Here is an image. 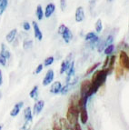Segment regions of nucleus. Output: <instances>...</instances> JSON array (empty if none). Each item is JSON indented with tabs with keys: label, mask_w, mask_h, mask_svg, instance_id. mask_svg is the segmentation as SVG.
<instances>
[{
	"label": "nucleus",
	"mask_w": 129,
	"mask_h": 130,
	"mask_svg": "<svg viewBox=\"0 0 129 130\" xmlns=\"http://www.w3.org/2000/svg\"><path fill=\"white\" fill-rule=\"evenodd\" d=\"M112 69L106 67V68H102L101 70H97V71H95L94 73L92 79H91V87L89 89V91L87 92V94H86L87 98H89L95 93H96L99 87L105 84L106 77L112 73Z\"/></svg>",
	"instance_id": "obj_1"
},
{
	"label": "nucleus",
	"mask_w": 129,
	"mask_h": 130,
	"mask_svg": "<svg viewBox=\"0 0 129 130\" xmlns=\"http://www.w3.org/2000/svg\"><path fill=\"white\" fill-rule=\"evenodd\" d=\"M119 64L122 67L129 70V56L125 51H121L119 54Z\"/></svg>",
	"instance_id": "obj_2"
},
{
	"label": "nucleus",
	"mask_w": 129,
	"mask_h": 130,
	"mask_svg": "<svg viewBox=\"0 0 129 130\" xmlns=\"http://www.w3.org/2000/svg\"><path fill=\"white\" fill-rule=\"evenodd\" d=\"M85 10L83 7H78L77 8L75 9V22L80 23V22L84 21L85 19Z\"/></svg>",
	"instance_id": "obj_3"
},
{
	"label": "nucleus",
	"mask_w": 129,
	"mask_h": 130,
	"mask_svg": "<svg viewBox=\"0 0 129 130\" xmlns=\"http://www.w3.org/2000/svg\"><path fill=\"white\" fill-rule=\"evenodd\" d=\"M54 76H55L54 71L52 69H49L46 72V74H45V77H44V79H43V82H42L44 87H46V86H48V85H50L53 82V80H54Z\"/></svg>",
	"instance_id": "obj_4"
},
{
	"label": "nucleus",
	"mask_w": 129,
	"mask_h": 130,
	"mask_svg": "<svg viewBox=\"0 0 129 130\" xmlns=\"http://www.w3.org/2000/svg\"><path fill=\"white\" fill-rule=\"evenodd\" d=\"M32 26H33V30H34L35 37H36L37 40L41 41V40L43 39V33H42V31H41L38 24H37L36 21H33L32 22Z\"/></svg>",
	"instance_id": "obj_5"
},
{
	"label": "nucleus",
	"mask_w": 129,
	"mask_h": 130,
	"mask_svg": "<svg viewBox=\"0 0 129 130\" xmlns=\"http://www.w3.org/2000/svg\"><path fill=\"white\" fill-rule=\"evenodd\" d=\"M72 54H69L67 56V57L66 58V60H64L61 64V67H60V74H64V72H67V68L69 67L70 64L72 62Z\"/></svg>",
	"instance_id": "obj_6"
},
{
	"label": "nucleus",
	"mask_w": 129,
	"mask_h": 130,
	"mask_svg": "<svg viewBox=\"0 0 129 130\" xmlns=\"http://www.w3.org/2000/svg\"><path fill=\"white\" fill-rule=\"evenodd\" d=\"M91 87V81L89 80H84L81 83V87H80V91H81V95H86L89 89ZM87 98V96H86Z\"/></svg>",
	"instance_id": "obj_7"
},
{
	"label": "nucleus",
	"mask_w": 129,
	"mask_h": 130,
	"mask_svg": "<svg viewBox=\"0 0 129 130\" xmlns=\"http://www.w3.org/2000/svg\"><path fill=\"white\" fill-rule=\"evenodd\" d=\"M55 10H56V5L54 3H49L45 8V18H49L53 14H54Z\"/></svg>",
	"instance_id": "obj_8"
},
{
	"label": "nucleus",
	"mask_w": 129,
	"mask_h": 130,
	"mask_svg": "<svg viewBox=\"0 0 129 130\" xmlns=\"http://www.w3.org/2000/svg\"><path fill=\"white\" fill-rule=\"evenodd\" d=\"M61 37H62L63 40L64 41V43H70V41L72 40V38H73V35H72L71 31H70V29H69L68 27H66V29L64 30V32L62 33V35H61Z\"/></svg>",
	"instance_id": "obj_9"
},
{
	"label": "nucleus",
	"mask_w": 129,
	"mask_h": 130,
	"mask_svg": "<svg viewBox=\"0 0 129 130\" xmlns=\"http://www.w3.org/2000/svg\"><path fill=\"white\" fill-rule=\"evenodd\" d=\"M17 28H14V29H12L11 31H9V32L7 33V35L6 36L7 42L9 44L13 43L15 40V38H17Z\"/></svg>",
	"instance_id": "obj_10"
},
{
	"label": "nucleus",
	"mask_w": 129,
	"mask_h": 130,
	"mask_svg": "<svg viewBox=\"0 0 129 130\" xmlns=\"http://www.w3.org/2000/svg\"><path fill=\"white\" fill-rule=\"evenodd\" d=\"M44 106H45V102L43 100H40V101H37L34 106V109H33V114L34 115H38L39 113L42 111V109L44 108Z\"/></svg>",
	"instance_id": "obj_11"
},
{
	"label": "nucleus",
	"mask_w": 129,
	"mask_h": 130,
	"mask_svg": "<svg viewBox=\"0 0 129 130\" xmlns=\"http://www.w3.org/2000/svg\"><path fill=\"white\" fill-rule=\"evenodd\" d=\"M61 89H62V85L59 81H56L54 84L51 86V88H50V92L52 94H55V95H57V94L60 93Z\"/></svg>",
	"instance_id": "obj_12"
},
{
	"label": "nucleus",
	"mask_w": 129,
	"mask_h": 130,
	"mask_svg": "<svg viewBox=\"0 0 129 130\" xmlns=\"http://www.w3.org/2000/svg\"><path fill=\"white\" fill-rule=\"evenodd\" d=\"M67 120L68 121V123L70 124V125H75V124L77 123L78 117L77 116H75V114H73V113H71L70 111H67Z\"/></svg>",
	"instance_id": "obj_13"
},
{
	"label": "nucleus",
	"mask_w": 129,
	"mask_h": 130,
	"mask_svg": "<svg viewBox=\"0 0 129 130\" xmlns=\"http://www.w3.org/2000/svg\"><path fill=\"white\" fill-rule=\"evenodd\" d=\"M80 119L83 124H86V122L88 120V114H87V110H86V106L80 108Z\"/></svg>",
	"instance_id": "obj_14"
},
{
	"label": "nucleus",
	"mask_w": 129,
	"mask_h": 130,
	"mask_svg": "<svg viewBox=\"0 0 129 130\" xmlns=\"http://www.w3.org/2000/svg\"><path fill=\"white\" fill-rule=\"evenodd\" d=\"M23 105H24V103L23 102H19V103H17V104H15V106H14V108L12 109V111L10 112L11 117H17V116L19 114V112H20V110H21Z\"/></svg>",
	"instance_id": "obj_15"
},
{
	"label": "nucleus",
	"mask_w": 129,
	"mask_h": 130,
	"mask_svg": "<svg viewBox=\"0 0 129 130\" xmlns=\"http://www.w3.org/2000/svg\"><path fill=\"white\" fill-rule=\"evenodd\" d=\"M36 15H37V20H39V21H41V20L45 18V12H44L43 7H42L41 5H38L37 7V9H36Z\"/></svg>",
	"instance_id": "obj_16"
},
{
	"label": "nucleus",
	"mask_w": 129,
	"mask_h": 130,
	"mask_svg": "<svg viewBox=\"0 0 129 130\" xmlns=\"http://www.w3.org/2000/svg\"><path fill=\"white\" fill-rule=\"evenodd\" d=\"M0 54L2 55V56H4L7 59H9V57H10V56H11L10 51H9L8 48L7 47V46H6L5 44L1 45V51H0Z\"/></svg>",
	"instance_id": "obj_17"
},
{
	"label": "nucleus",
	"mask_w": 129,
	"mask_h": 130,
	"mask_svg": "<svg viewBox=\"0 0 129 130\" xmlns=\"http://www.w3.org/2000/svg\"><path fill=\"white\" fill-rule=\"evenodd\" d=\"M75 62L72 61L66 73H67V76H68V77H72L73 76H75Z\"/></svg>",
	"instance_id": "obj_18"
},
{
	"label": "nucleus",
	"mask_w": 129,
	"mask_h": 130,
	"mask_svg": "<svg viewBox=\"0 0 129 130\" xmlns=\"http://www.w3.org/2000/svg\"><path fill=\"white\" fill-rule=\"evenodd\" d=\"M60 124L64 130H74V128L72 127L71 125L68 123V121H67V119H64V118H61Z\"/></svg>",
	"instance_id": "obj_19"
},
{
	"label": "nucleus",
	"mask_w": 129,
	"mask_h": 130,
	"mask_svg": "<svg viewBox=\"0 0 129 130\" xmlns=\"http://www.w3.org/2000/svg\"><path fill=\"white\" fill-rule=\"evenodd\" d=\"M24 116L26 118V122H31L32 121V111H31L30 107H26L24 111Z\"/></svg>",
	"instance_id": "obj_20"
},
{
	"label": "nucleus",
	"mask_w": 129,
	"mask_h": 130,
	"mask_svg": "<svg viewBox=\"0 0 129 130\" xmlns=\"http://www.w3.org/2000/svg\"><path fill=\"white\" fill-rule=\"evenodd\" d=\"M124 76V67H122L121 66L116 67V79L119 80L121 76Z\"/></svg>",
	"instance_id": "obj_21"
},
{
	"label": "nucleus",
	"mask_w": 129,
	"mask_h": 130,
	"mask_svg": "<svg viewBox=\"0 0 129 130\" xmlns=\"http://www.w3.org/2000/svg\"><path fill=\"white\" fill-rule=\"evenodd\" d=\"M8 6V0H0V17L5 12Z\"/></svg>",
	"instance_id": "obj_22"
},
{
	"label": "nucleus",
	"mask_w": 129,
	"mask_h": 130,
	"mask_svg": "<svg viewBox=\"0 0 129 130\" xmlns=\"http://www.w3.org/2000/svg\"><path fill=\"white\" fill-rule=\"evenodd\" d=\"M33 47V40L31 39H26L23 42V48L25 50H29Z\"/></svg>",
	"instance_id": "obj_23"
},
{
	"label": "nucleus",
	"mask_w": 129,
	"mask_h": 130,
	"mask_svg": "<svg viewBox=\"0 0 129 130\" xmlns=\"http://www.w3.org/2000/svg\"><path fill=\"white\" fill-rule=\"evenodd\" d=\"M95 28L96 33H101L102 31H103V22H102V20L100 19V18L97 19L96 22H95Z\"/></svg>",
	"instance_id": "obj_24"
},
{
	"label": "nucleus",
	"mask_w": 129,
	"mask_h": 130,
	"mask_svg": "<svg viewBox=\"0 0 129 130\" xmlns=\"http://www.w3.org/2000/svg\"><path fill=\"white\" fill-rule=\"evenodd\" d=\"M114 50H115V46L113 45V44H110V45H108V46H106L105 47L104 53H105L106 56H109V55H111L113 52H114Z\"/></svg>",
	"instance_id": "obj_25"
},
{
	"label": "nucleus",
	"mask_w": 129,
	"mask_h": 130,
	"mask_svg": "<svg viewBox=\"0 0 129 130\" xmlns=\"http://www.w3.org/2000/svg\"><path fill=\"white\" fill-rule=\"evenodd\" d=\"M100 66V62H97V63H95L94 65H92L90 67H89L88 69H87V71L86 72V76H88V75L92 74V73H94V71H95V69H96L97 67Z\"/></svg>",
	"instance_id": "obj_26"
},
{
	"label": "nucleus",
	"mask_w": 129,
	"mask_h": 130,
	"mask_svg": "<svg viewBox=\"0 0 129 130\" xmlns=\"http://www.w3.org/2000/svg\"><path fill=\"white\" fill-rule=\"evenodd\" d=\"M29 95H30L31 98H34V99L37 98V96H38V87L37 86L33 87V89L30 91V93H29Z\"/></svg>",
	"instance_id": "obj_27"
},
{
	"label": "nucleus",
	"mask_w": 129,
	"mask_h": 130,
	"mask_svg": "<svg viewBox=\"0 0 129 130\" xmlns=\"http://www.w3.org/2000/svg\"><path fill=\"white\" fill-rule=\"evenodd\" d=\"M105 41H100V39H99V41L97 42L96 44V48H97V51H98L99 53H101L102 51H104V49H105Z\"/></svg>",
	"instance_id": "obj_28"
},
{
	"label": "nucleus",
	"mask_w": 129,
	"mask_h": 130,
	"mask_svg": "<svg viewBox=\"0 0 129 130\" xmlns=\"http://www.w3.org/2000/svg\"><path fill=\"white\" fill-rule=\"evenodd\" d=\"M54 61H55L54 56H48V57H46V58L45 59V61H44V66H45V67H50L52 64L54 63Z\"/></svg>",
	"instance_id": "obj_29"
},
{
	"label": "nucleus",
	"mask_w": 129,
	"mask_h": 130,
	"mask_svg": "<svg viewBox=\"0 0 129 130\" xmlns=\"http://www.w3.org/2000/svg\"><path fill=\"white\" fill-rule=\"evenodd\" d=\"M96 37V34H95V32H88L86 33V36H85V40L86 41H91L93 38H95V37Z\"/></svg>",
	"instance_id": "obj_30"
},
{
	"label": "nucleus",
	"mask_w": 129,
	"mask_h": 130,
	"mask_svg": "<svg viewBox=\"0 0 129 130\" xmlns=\"http://www.w3.org/2000/svg\"><path fill=\"white\" fill-rule=\"evenodd\" d=\"M116 56L113 55V56H110V59H109V64H108V68L110 69H114V66H115V63H116Z\"/></svg>",
	"instance_id": "obj_31"
},
{
	"label": "nucleus",
	"mask_w": 129,
	"mask_h": 130,
	"mask_svg": "<svg viewBox=\"0 0 129 130\" xmlns=\"http://www.w3.org/2000/svg\"><path fill=\"white\" fill-rule=\"evenodd\" d=\"M72 86L69 83H67L64 87H62V89H61V91H60V93L62 94V95H66V94H67V92L70 90V87H71Z\"/></svg>",
	"instance_id": "obj_32"
},
{
	"label": "nucleus",
	"mask_w": 129,
	"mask_h": 130,
	"mask_svg": "<svg viewBox=\"0 0 129 130\" xmlns=\"http://www.w3.org/2000/svg\"><path fill=\"white\" fill-rule=\"evenodd\" d=\"M105 46H108V45H110V44H113V42H114V36L109 35L106 38H105Z\"/></svg>",
	"instance_id": "obj_33"
},
{
	"label": "nucleus",
	"mask_w": 129,
	"mask_h": 130,
	"mask_svg": "<svg viewBox=\"0 0 129 130\" xmlns=\"http://www.w3.org/2000/svg\"><path fill=\"white\" fill-rule=\"evenodd\" d=\"M23 29L25 31H29L31 29V24L30 23H28V22H24L23 23Z\"/></svg>",
	"instance_id": "obj_34"
},
{
	"label": "nucleus",
	"mask_w": 129,
	"mask_h": 130,
	"mask_svg": "<svg viewBox=\"0 0 129 130\" xmlns=\"http://www.w3.org/2000/svg\"><path fill=\"white\" fill-rule=\"evenodd\" d=\"M7 59L4 56H2V55L0 54V65L3 66V67H5V66L7 65Z\"/></svg>",
	"instance_id": "obj_35"
},
{
	"label": "nucleus",
	"mask_w": 129,
	"mask_h": 130,
	"mask_svg": "<svg viewBox=\"0 0 129 130\" xmlns=\"http://www.w3.org/2000/svg\"><path fill=\"white\" fill-rule=\"evenodd\" d=\"M67 0H60V8L62 11H64V9L67 8Z\"/></svg>",
	"instance_id": "obj_36"
},
{
	"label": "nucleus",
	"mask_w": 129,
	"mask_h": 130,
	"mask_svg": "<svg viewBox=\"0 0 129 130\" xmlns=\"http://www.w3.org/2000/svg\"><path fill=\"white\" fill-rule=\"evenodd\" d=\"M43 67H44V66L42 65V64H39L37 68H36V70H35V74L37 75V74H39V73H41V71L43 70Z\"/></svg>",
	"instance_id": "obj_37"
},
{
	"label": "nucleus",
	"mask_w": 129,
	"mask_h": 130,
	"mask_svg": "<svg viewBox=\"0 0 129 130\" xmlns=\"http://www.w3.org/2000/svg\"><path fill=\"white\" fill-rule=\"evenodd\" d=\"M109 59H110V56H106L105 59V62L103 64V68H106L108 67V64H109Z\"/></svg>",
	"instance_id": "obj_38"
},
{
	"label": "nucleus",
	"mask_w": 129,
	"mask_h": 130,
	"mask_svg": "<svg viewBox=\"0 0 129 130\" xmlns=\"http://www.w3.org/2000/svg\"><path fill=\"white\" fill-rule=\"evenodd\" d=\"M74 130H82L81 126L78 124V122L76 124H75V126H74Z\"/></svg>",
	"instance_id": "obj_39"
},
{
	"label": "nucleus",
	"mask_w": 129,
	"mask_h": 130,
	"mask_svg": "<svg viewBox=\"0 0 129 130\" xmlns=\"http://www.w3.org/2000/svg\"><path fill=\"white\" fill-rule=\"evenodd\" d=\"M53 130H62V128L58 126L56 123H55L54 124V126H53Z\"/></svg>",
	"instance_id": "obj_40"
},
{
	"label": "nucleus",
	"mask_w": 129,
	"mask_h": 130,
	"mask_svg": "<svg viewBox=\"0 0 129 130\" xmlns=\"http://www.w3.org/2000/svg\"><path fill=\"white\" fill-rule=\"evenodd\" d=\"M3 84V75H2V70L0 69V87Z\"/></svg>",
	"instance_id": "obj_41"
},
{
	"label": "nucleus",
	"mask_w": 129,
	"mask_h": 130,
	"mask_svg": "<svg viewBox=\"0 0 129 130\" xmlns=\"http://www.w3.org/2000/svg\"><path fill=\"white\" fill-rule=\"evenodd\" d=\"M87 130H95V129L93 128V126H91V125H88V126H87Z\"/></svg>",
	"instance_id": "obj_42"
},
{
	"label": "nucleus",
	"mask_w": 129,
	"mask_h": 130,
	"mask_svg": "<svg viewBox=\"0 0 129 130\" xmlns=\"http://www.w3.org/2000/svg\"><path fill=\"white\" fill-rule=\"evenodd\" d=\"M114 0H107V2H109V3H111V2H113Z\"/></svg>",
	"instance_id": "obj_43"
},
{
	"label": "nucleus",
	"mask_w": 129,
	"mask_h": 130,
	"mask_svg": "<svg viewBox=\"0 0 129 130\" xmlns=\"http://www.w3.org/2000/svg\"><path fill=\"white\" fill-rule=\"evenodd\" d=\"M2 127H3L2 125H0V130H2Z\"/></svg>",
	"instance_id": "obj_44"
},
{
	"label": "nucleus",
	"mask_w": 129,
	"mask_h": 130,
	"mask_svg": "<svg viewBox=\"0 0 129 130\" xmlns=\"http://www.w3.org/2000/svg\"><path fill=\"white\" fill-rule=\"evenodd\" d=\"M0 98H1V93H0Z\"/></svg>",
	"instance_id": "obj_45"
},
{
	"label": "nucleus",
	"mask_w": 129,
	"mask_h": 130,
	"mask_svg": "<svg viewBox=\"0 0 129 130\" xmlns=\"http://www.w3.org/2000/svg\"><path fill=\"white\" fill-rule=\"evenodd\" d=\"M128 30H129V26H128Z\"/></svg>",
	"instance_id": "obj_46"
}]
</instances>
